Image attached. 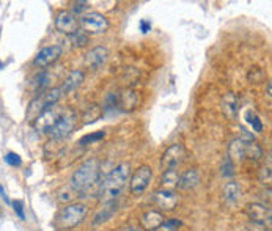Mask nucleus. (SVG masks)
<instances>
[{"label":"nucleus","mask_w":272,"mask_h":231,"mask_svg":"<svg viewBox=\"0 0 272 231\" xmlns=\"http://www.w3.org/2000/svg\"><path fill=\"white\" fill-rule=\"evenodd\" d=\"M222 112L226 118H236L239 112V99L234 93H226L222 99Z\"/></svg>","instance_id":"17"},{"label":"nucleus","mask_w":272,"mask_h":231,"mask_svg":"<svg viewBox=\"0 0 272 231\" xmlns=\"http://www.w3.org/2000/svg\"><path fill=\"white\" fill-rule=\"evenodd\" d=\"M56 28H57V32L63 33V35L71 36L79 30V20L76 19V16L72 13L63 10L56 18Z\"/></svg>","instance_id":"9"},{"label":"nucleus","mask_w":272,"mask_h":231,"mask_svg":"<svg viewBox=\"0 0 272 231\" xmlns=\"http://www.w3.org/2000/svg\"><path fill=\"white\" fill-rule=\"evenodd\" d=\"M178 181H180V174H178V172L175 168L166 170L164 173H162V178H160L162 189L173 192L178 187Z\"/></svg>","instance_id":"22"},{"label":"nucleus","mask_w":272,"mask_h":231,"mask_svg":"<svg viewBox=\"0 0 272 231\" xmlns=\"http://www.w3.org/2000/svg\"><path fill=\"white\" fill-rule=\"evenodd\" d=\"M200 182V176L197 170H186L181 176H180V181H178V187L181 190H190L194 187H197Z\"/></svg>","instance_id":"19"},{"label":"nucleus","mask_w":272,"mask_h":231,"mask_svg":"<svg viewBox=\"0 0 272 231\" xmlns=\"http://www.w3.org/2000/svg\"><path fill=\"white\" fill-rule=\"evenodd\" d=\"M70 40H71V42H72V46L74 48H85L86 44L90 42V38H88V35L84 32V30H78L74 33V35H71L70 36Z\"/></svg>","instance_id":"27"},{"label":"nucleus","mask_w":272,"mask_h":231,"mask_svg":"<svg viewBox=\"0 0 272 231\" xmlns=\"http://www.w3.org/2000/svg\"><path fill=\"white\" fill-rule=\"evenodd\" d=\"M246 214L254 224L258 225H270V209L266 208L264 204L260 203H250L246 208Z\"/></svg>","instance_id":"12"},{"label":"nucleus","mask_w":272,"mask_h":231,"mask_svg":"<svg viewBox=\"0 0 272 231\" xmlns=\"http://www.w3.org/2000/svg\"><path fill=\"white\" fill-rule=\"evenodd\" d=\"M104 137H106V132H104V130H98V132H93V134H90V136H85V137H82V138L79 140V145L85 146L86 143H93V142H98V140H101V138H104Z\"/></svg>","instance_id":"29"},{"label":"nucleus","mask_w":272,"mask_h":231,"mask_svg":"<svg viewBox=\"0 0 272 231\" xmlns=\"http://www.w3.org/2000/svg\"><path fill=\"white\" fill-rule=\"evenodd\" d=\"M151 203L160 211H173L178 206V195L172 190L159 189L151 195Z\"/></svg>","instance_id":"8"},{"label":"nucleus","mask_w":272,"mask_h":231,"mask_svg":"<svg viewBox=\"0 0 272 231\" xmlns=\"http://www.w3.org/2000/svg\"><path fill=\"white\" fill-rule=\"evenodd\" d=\"M63 54V49L62 46H58V44H54V46H48L44 49H41L36 57L34 60V64L35 66H40V68H46V66L56 63Z\"/></svg>","instance_id":"11"},{"label":"nucleus","mask_w":272,"mask_h":231,"mask_svg":"<svg viewBox=\"0 0 272 231\" xmlns=\"http://www.w3.org/2000/svg\"><path fill=\"white\" fill-rule=\"evenodd\" d=\"M150 30H151V22L146 20V19L140 20V32H142V33H148Z\"/></svg>","instance_id":"37"},{"label":"nucleus","mask_w":272,"mask_h":231,"mask_svg":"<svg viewBox=\"0 0 272 231\" xmlns=\"http://www.w3.org/2000/svg\"><path fill=\"white\" fill-rule=\"evenodd\" d=\"M84 79H85V74H84L82 71H79V70L71 71V72L68 74L66 79H64L63 85L60 86V88H62V92H63V94H68V93L74 92L76 88L80 86V84L84 82Z\"/></svg>","instance_id":"18"},{"label":"nucleus","mask_w":272,"mask_h":231,"mask_svg":"<svg viewBox=\"0 0 272 231\" xmlns=\"http://www.w3.org/2000/svg\"><path fill=\"white\" fill-rule=\"evenodd\" d=\"M4 159H5V162H6L8 165H12V167H19V165L22 164V160H20V158L18 156L16 152H8Z\"/></svg>","instance_id":"31"},{"label":"nucleus","mask_w":272,"mask_h":231,"mask_svg":"<svg viewBox=\"0 0 272 231\" xmlns=\"http://www.w3.org/2000/svg\"><path fill=\"white\" fill-rule=\"evenodd\" d=\"M49 74L48 72H41L38 77H36V85H38V90L41 92V90H44V88L49 85Z\"/></svg>","instance_id":"32"},{"label":"nucleus","mask_w":272,"mask_h":231,"mask_svg":"<svg viewBox=\"0 0 272 231\" xmlns=\"http://www.w3.org/2000/svg\"><path fill=\"white\" fill-rule=\"evenodd\" d=\"M4 68V64H2V62H0V70H2Z\"/></svg>","instance_id":"41"},{"label":"nucleus","mask_w":272,"mask_h":231,"mask_svg":"<svg viewBox=\"0 0 272 231\" xmlns=\"http://www.w3.org/2000/svg\"><path fill=\"white\" fill-rule=\"evenodd\" d=\"M228 158L236 162H241L242 159H246V142L242 138H234L228 145Z\"/></svg>","instance_id":"20"},{"label":"nucleus","mask_w":272,"mask_h":231,"mask_svg":"<svg viewBox=\"0 0 272 231\" xmlns=\"http://www.w3.org/2000/svg\"><path fill=\"white\" fill-rule=\"evenodd\" d=\"M60 116L62 115L57 110V107H50V108L44 110V112L34 121V128L38 132H50V129L57 124Z\"/></svg>","instance_id":"10"},{"label":"nucleus","mask_w":272,"mask_h":231,"mask_svg":"<svg viewBox=\"0 0 272 231\" xmlns=\"http://www.w3.org/2000/svg\"><path fill=\"white\" fill-rule=\"evenodd\" d=\"M184 159V146L181 143H175L166 150V152L162 154L160 159V168L162 170H170V168H176L178 165L182 162Z\"/></svg>","instance_id":"7"},{"label":"nucleus","mask_w":272,"mask_h":231,"mask_svg":"<svg viewBox=\"0 0 272 231\" xmlns=\"http://www.w3.org/2000/svg\"><path fill=\"white\" fill-rule=\"evenodd\" d=\"M63 96V92L62 88H52V90H49L44 96H42V102H44V107L46 108H50V107H56V104L60 101V98Z\"/></svg>","instance_id":"25"},{"label":"nucleus","mask_w":272,"mask_h":231,"mask_svg":"<svg viewBox=\"0 0 272 231\" xmlns=\"http://www.w3.org/2000/svg\"><path fill=\"white\" fill-rule=\"evenodd\" d=\"M44 110H48L46 107H44V102H42V99L41 98H35L34 101L30 102V106H28V108H27V118L30 120V121H35Z\"/></svg>","instance_id":"24"},{"label":"nucleus","mask_w":272,"mask_h":231,"mask_svg":"<svg viewBox=\"0 0 272 231\" xmlns=\"http://www.w3.org/2000/svg\"><path fill=\"white\" fill-rule=\"evenodd\" d=\"M102 116V107L101 106H98V104H92V106H88L86 107V110L84 112V115H82V123L84 124H92V123H94V121H98Z\"/></svg>","instance_id":"23"},{"label":"nucleus","mask_w":272,"mask_h":231,"mask_svg":"<svg viewBox=\"0 0 272 231\" xmlns=\"http://www.w3.org/2000/svg\"><path fill=\"white\" fill-rule=\"evenodd\" d=\"M0 196H2L4 198V200L8 203V198H6V195H5V192H4V189H2V186H0Z\"/></svg>","instance_id":"38"},{"label":"nucleus","mask_w":272,"mask_h":231,"mask_svg":"<svg viewBox=\"0 0 272 231\" xmlns=\"http://www.w3.org/2000/svg\"><path fill=\"white\" fill-rule=\"evenodd\" d=\"M258 178H260V181L261 182H270V168L269 167H263V168H261L260 170V173H258Z\"/></svg>","instance_id":"33"},{"label":"nucleus","mask_w":272,"mask_h":231,"mask_svg":"<svg viewBox=\"0 0 272 231\" xmlns=\"http://www.w3.org/2000/svg\"><path fill=\"white\" fill-rule=\"evenodd\" d=\"M123 231H140V230H137V228H132V226H129V228H126V230H123Z\"/></svg>","instance_id":"39"},{"label":"nucleus","mask_w":272,"mask_h":231,"mask_svg":"<svg viewBox=\"0 0 272 231\" xmlns=\"http://www.w3.org/2000/svg\"><path fill=\"white\" fill-rule=\"evenodd\" d=\"M107 57H108V50L104 46H98L86 54L85 63H86V66H90L92 70H100L107 62Z\"/></svg>","instance_id":"15"},{"label":"nucleus","mask_w":272,"mask_h":231,"mask_svg":"<svg viewBox=\"0 0 272 231\" xmlns=\"http://www.w3.org/2000/svg\"><path fill=\"white\" fill-rule=\"evenodd\" d=\"M153 178V172L148 165H142L136 170V173L130 178V192L134 195H140L146 190V187L150 186V181Z\"/></svg>","instance_id":"6"},{"label":"nucleus","mask_w":272,"mask_h":231,"mask_svg":"<svg viewBox=\"0 0 272 231\" xmlns=\"http://www.w3.org/2000/svg\"><path fill=\"white\" fill-rule=\"evenodd\" d=\"M246 120H247V123L254 128L255 132L263 130V123H261V120L258 118V115L254 112V110H247V112H246Z\"/></svg>","instance_id":"28"},{"label":"nucleus","mask_w":272,"mask_h":231,"mask_svg":"<svg viewBox=\"0 0 272 231\" xmlns=\"http://www.w3.org/2000/svg\"><path fill=\"white\" fill-rule=\"evenodd\" d=\"M270 88H272V84L268 82V94H269V96H270Z\"/></svg>","instance_id":"40"},{"label":"nucleus","mask_w":272,"mask_h":231,"mask_svg":"<svg viewBox=\"0 0 272 231\" xmlns=\"http://www.w3.org/2000/svg\"><path fill=\"white\" fill-rule=\"evenodd\" d=\"M100 174H101L100 160L93 158V159L85 160L80 167L72 173L70 184L76 192H84L100 180Z\"/></svg>","instance_id":"2"},{"label":"nucleus","mask_w":272,"mask_h":231,"mask_svg":"<svg viewBox=\"0 0 272 231\" xmlns=\"http://www.w3.org/2000/svg\"><path fill=\"white\" fill-rule=\"evenodd\" d=\"M116 212V202H108V203H104V206L94 214L93 220H92V225L93 226H98V225H101V224H106L108 222L114 214Z\"/></svg>","instance_id":"16"},{"label":"nucleus","mask_w":272,"mask_h":231,"mask_svg":"<svg viewBox=\"0 0 272 231\" xmlns=\"http://www.w3.org/2000/svg\"><path fill=\"white\" fill-rule=\"evenodd\" d=\"M222 174L226 176V178H232V176L234 174V168H233V160L230 158H225L224 162H222Z\"/></svg>","instance_id":"30"},{"label":"nucleus","mask_w":272,"mask_h":231,"mask_svg":"<svg viewBox=\"0 0 272 231\" xmlns=\"http://www.w3.org/2000/svg\"><path fill=\"white\" fill-rule=\"evenodd\" d=\"M166 218H164V214L160 211H146L142 214L140 217V226H142L144 231H156L158 228H160L164 225Z\"/></svg>","instance_id":"13"},{"label":"nucleus","mask_w":272,"mask_h":231,"mask_svg":"<svg viewBox=\"0 0 272 231\" xmlns=\"http://www.w3.org/2000/svg\"><path fill=\"white\" fill-rule=\"evenodd\" d=\"M76 121H78V116H76V114L72 112V110L64 112L58 118L57 124L54 126L50 129V132H49L52 140H63L64 137H68L71 132L74 130V128H76Z\"/></svg>","instance_id":"4"},{"label":"nucleus","mask_w":272,"mask_h":231,"mask_svg":"<svg viewBox=\"0 0 272 231\" xmlns=\"http://www.w3.org/2000/svg\"><path fill=\"white\" fill-rule=\"evenodd\" d=\"M242 195V190H241V186H239L238 182L232 181V182H226L225 187H224V200L225 203L228 204H233L236 203L239 198H241Z\"/></svg>","instance_id":"21"},{"label":"nucleus","mask_w":272,"mask_h":231,"mask_svg":"<svg viewBox=\"0 0 272 231\" xmlns=\"http://www.w3.org/2000/svg\"><path fill=\"white\" fill-rule=\"evenodd\" d=\"M79 24L85 33H104L108 28V20L101 13H86L80 18Z\"/></svg>","instance_id":"5"},{"label":"nucleus","mask_w":272,"mask_h":231,"mask_svg":"<svg viewBox=\"0 0 272 231\" xmlns=\"http://www.w3.org/2000/svg\"><path fill=\"white\" fill-rule=\"evenodd\" d=\"M116 101H118V107L124 110V112H130L138 106V93L130 90V88H126V90H122L120 93H116Z\"/></svg>","instance_id":"14"},{"label":"nucleus","mask_w":272,"mask_h":231,"mask_svg":"<svg viewBox=\"0 0 272 231\" xmlns=\"http://www.w3.org/2000/svg\"><path fill=\"white\" fill-rule=\"evenodd\" d=\"M162 226L168 228L170 231H175V230H178V228L181 226V220H178V218H170V220H166L164 225H162Z\"/></svg>","instance_id":"35"},{"label":"nucleus","mask_w":272,"mask_h":231,"mask_svg":"<svg viewBox=\"0 0 272 231\" xmlns=\"http://www.w3.org/2000/svg\"><path fill=\"white\" fill-rule=\"evenodd\" d=\"M86 216V206L82 203H72L64 206L62 211L57 214L56 226L58 230H70L82 224V220Z\"/></svg>","instance_id":"3"},{"label":"nucleus","mask_w":272,"mask_h":231,"mask_svg":"<svg viewBox=\"0 0 272 231\" xmlns=\"http://www.w3.org/2000/svg\"><path fill=\"white\" fill-rule=\"evenodd\" d=\"M130 176V165L128 162L118 164L116 167L108 173L100 189V198L102 203L115 202V198L122 194L124 186Z\"/></svg>","instance_id":"1"},{"label":"nucleus","mask_w":272,"mask_h":231,"mask_svg":"<svg viewBox=\"0 0 272 231\" xmlns=\"http://www.w3.org/2000/svg\"><path fill=\"white\" fill-rule=\"evenodd\" d=\"M86 8H88V2H74L72 4V14L76 16V14H80L82 11H85Z\"/></svg>","instance_id":"34"},{"label":"nucleus","mask_w":272,"mask_h":231,"mask_svg":"<svg viewBox=\"0 0 272 231\" xmlns=\"http://www.w3.org/2000/svg\"><path fill=\"white\" fill-rule=\"evenodd\" d=\"M246 158L250 160H260L263 158V150L255 142H246Z\"/></svg>","instance_id":"26"},{"label":"nucleus","mask_w":272,"mask_h":231,"mask_svg":"<svg viewBox=\"0 0 272 231\" xmlns=\"http://www.w3.org/2000/svg\"><path fill=\"white\" fill-rule=\"evenodd\" d=\"M13 209L16 211V214L19 216V218H26V214H24V204H22V202L20 200H14L13 202Z\"/></svg>","instance_id":"36"}]
</instances>
